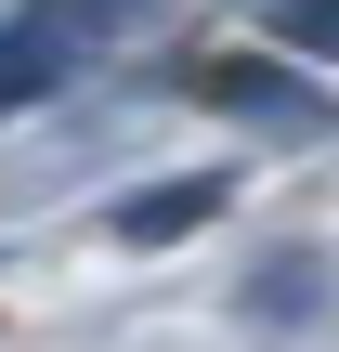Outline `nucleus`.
<instances>
[{
  "mask_svg": "<svg viewBox=\"0 0 339 352\" xmlns=\"http://www.w3.org/2000/svg\"><path fill=\"white\" fill-rule=\"evenodd\" d=\"M196 104L235 118L248 144H287V157L339 144V91H327V78H300L287 52H209V65H196Z\"/></svg>",
  "mask_w": 339,
  "mask_h": 352,
  "instance_id": "1",
  "label": "nucleus"
},
{
  "mask_svg": "<svg viewBox=\"0 0 339 352\" xmlns=\"http://www.w3.org/2000/svg\"><path fill=\"white\" fill-rule=\"evenodd\" d=\"M118 26H131V13H0V131H13L26 104L78 91V65H91Z\"/></svg>",
  "mask_w": 339,
  "mask_h": 352,
  "instance_id": "2",
  "label": "nucleus"
},
{
  "mask_svg": "<svg viewBox=\"0 0 339 352\" xmlns=\"http://www.w3.org/2000/svg\"><path fill=\"white\" fill-rule=\"evenodd\" d=\"M327 300H339V261H327V248H274V261H248V274H235V327H261V340L314 327Z\"/></svg>",
  "mask_w": 339,
  "mask_h": 352,
  "instance_id": "3",
  "label": "nucleus"
},
{
  "mask_svg": "<svg viewBox=\"0 0 339 352\" xmlns=\"http://www.w3.org/2000/svg\"><path fill=\"white\" fill-rule=\"evenodd\" d=\"M222 222V170H183V183H131V196H105V235L118 248H183V235H209Z\"/></svg>",
  "mask_w": 339,
  "mask_h": 352,
  "instance_id": "4",
  "label": "nucleus"
},
{
  "mask_svg": "<svg viewBox=\"0 0 339 352\" xmlns=\"http://www.w3.org/2000/svg\"><path fill=\"white\" fill-rule=\"evenodd\" d=\"M261 52H287L300 78L339 52V0H261Z\"/></svg>",
  "mask_w": 339,
  "mask_h": 352,
  "instance_id": "5",
  "label": "nucleus"
}]
</instances>
